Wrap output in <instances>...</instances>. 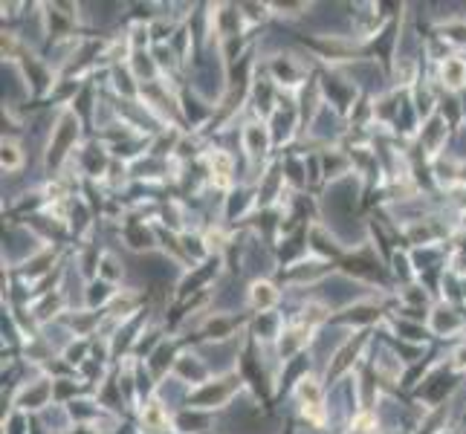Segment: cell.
I'll return each mask as SVG.
<instances>
[{"label": "cell", "instance_id": "1", "mask_svg": "<svg viewBox=\"0 0 466 434\" xmlns=\"http://www.w3.org/2000/svg\"><path fill=\"white\" fill-rule=\"evenodd\" d=\"M252 298H255V304H269L275 295L269 293V287H267V284H258V287H255V293H252Z\"/></svg>", "mask_w": 466, "mask_h": 434}]
</instances>
